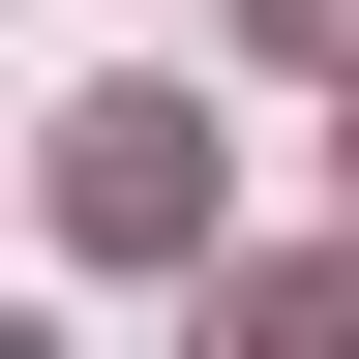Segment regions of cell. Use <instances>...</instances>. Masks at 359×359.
Wrapping results in <instances>:
<instances>
[{
	"label": "cell",
	"mask_w": 359,
	"mask_h": 359,
	"mask_svg": "<svg viewBox=\"0 0 359 359\" xmlns=\"http://www.w3.org/2000/svg\"><path fill=\"white\" fill-rule=\"evenodd\" d=\"M90 240H210V120L180 90H90Z\"/></svg>",
	"instance_id": "obj_1"
}]
</instances>
